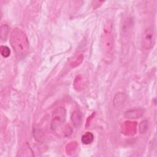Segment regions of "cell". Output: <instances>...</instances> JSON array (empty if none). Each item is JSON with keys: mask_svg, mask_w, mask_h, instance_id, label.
I'll use <instances>...</instances> for the list:
<instances>
[{"mask_svg": "<svg viewBox=\"0 0 157 157\" xmlns=\"http://www.w3.org/2000/svg\"><path fill=\"white\" fill-rule=\"evenodd\" d=\"M9 28L7 25H4L1 27V37L2 40H6L8 35Z\"/></svg>", "mask_w": 157, "mask_h": 157, "instance_id": "cell-6", "label": "cell"}, {"mask_svg": "<svg viewBox=\"0 0 157 157\" xmlns=\"http://www.w3.org/2000/svg\"><path fill=\"white\" fill-rule=\"evenodd\" d=\"M140 124L142 125V127H143V128H142V129H141L140 131L141 133H144V129L145 128V130H147V121L144 120V121H143L141 122Z\"/></svg>", "mask_w": 157, "mask_h": 157, "instance_id": "cell-8", "label": "cell"}, {"mask_svg": "<svg viewBox=\"0 0 157 157\" xmlns=\"http://www.w3.org/2000/svg\"><path fill=\"white\" fill-rule=\"evenodd\" d=\"M94 140V136L91 132H86L82 137L81 140L83 144L88 145L91 144Z\"/></svg>", "mask_w": 157, "mask_h": 157, "instance_id": "cell-5", "label": "cell"}, {"mask_svg": "<svg viewBox=\"0 0 157 157\" xmlns=\"http://www.w3.org/2000/svg\"><path fill=\"white\" fill-rule=\"evenodd\" d=\"M0 50H1V55L4 58H7L10 55V50L9 48L7 46H4V45L1 46Z\"/></svg>", "mask_w": 157, "mask_h": 157, "instance_id": "cell-7", "label": "cell"}, {"mask_svg": "<svg viewBox=\"0 0 157 157\" xmlns=\"http://www.w3.org/2000/svg\"><path fill=\"white\" fill-rule=\"evenodd\" d=\"M102 45L103 50L107 53L112 50L113 46V36L111 33V28L107 26L104 29V34L102 36Z\"/></svg>", "mask_w": 157, "mask_h": 157, "instance_id": "cell-4", "label": "cell"}, {"mask_svg": "<svg viewBox=\"0 0 157 157\" xmlns=\"http://www.w3.org/2000/svg\"><path fill=\"white\" fill-rule=\"evenodd\" d=\"M156 39V35L155 29L152 27L146 29L142 36L141 45L142 48L145 50L151 49L155 44Z\"/></svg>", "mask_w": 157, "mask_h": 157, "instance_id": "cell-2", "label": "cell"}, {"mask_svg": "<svg viewBox=\"0 0 157 157\" xmlns=\"http://www.w3.org/2000/svg\"><path fill=\"white\" fill-rule=\"evenodd\" d=\"M10 43L18 58L25 56L28 52L29 45L25 33L18 28H14L10 33Z\"/></svg>", "mask_w": 157, "mask_h": 157, "instance_id": "cell-1", "label": "cell"}, {"mask_svg": "<svg viewBox=\"0 0 157 157\" xmlns=\"http://www.w3.org/2000/svg\"><path fill=\"white\" fill-rule=\"evenodd\" d=\"M66 117V110L62 107H57L53 113L52 120L51 121V128L52 129H55L61 124H62Z\"/></svg>", "mask_w": 157, "mask_h": 157, "instance_id": "cell-3", "label": "cell"}]
</instances>
